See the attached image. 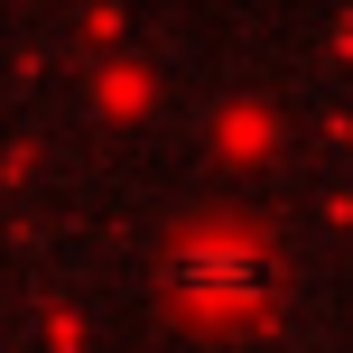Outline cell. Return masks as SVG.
<instances>
[{
    "instance_id": "1",
    "label": "cell",
    "mask_w": 353,
    "mask_h": 353,
    "mask_svg": "<svg viewBox=\"0 0 353 353\" xmlns=\"http://www.w3.org/2000/svg\"><path fill=\"white\" fill-rule=\"evenodd\" d=\"M159 279L186 307H251L270 288V251L251 242V232H186V242L159 261Z\"/></svg>"
}]
</instances>
